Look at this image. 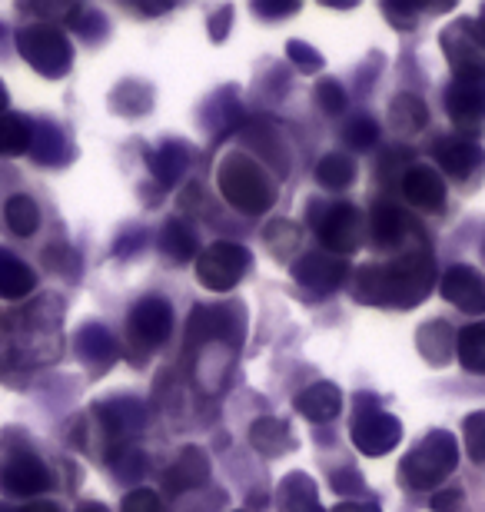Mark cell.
I'll return each instance as SVG.
<instances>
[{
  "instance_id": "4fadbf2b",
  "label": "cell",
  "mask_w": 485,
  "mask_h": 512,
  "mask_svg": "<svg viewBox=\"0 0 485 512\" xmlns=\"http://www.w3.org/2000/svg\"><path fill=\"white\" fill-rule=\"evenodd\" d=\"M349 273V266L343 256H333V253H306L303 260L293 266V276L299 286H306L309 293H333L343 286Z\"/></svg>"
},
{
  "instance_id": "f546056e",
  "label": "cell",
  "mask_w": 485,
  "mask_h": 512,
  "mask_svg": "<svg viewBox=\"0 0 485 512\" xmlns=\"http://www.w3.org/2000/svg\"><path fill=\"white\" fill-rule=\"evenodd\" d=\"M389 120H392V127H396L399 133H419L422 127L429 124V110H426V104H422L419 97L399 94L396 100H392V107H389Z\"/></svg>"
},
{
  "instance_id": "7bdbcfd3",
  "label": "cell",
  "mask_w": 485,
  "mask_h": 512,
  "mask_svg": "<svg viewBox=\"0 0 485 512\" xmlns=\"http://www.w3.org/2000/svg\"><path fill=\"white\" fill-rule=\"evenodd\" d=\"M462 506H466L462 489H442V493L432 496V509L436 512H462Z\"/></svg>"
},
{
  "instance_id": "52a82bcc",
  "label": "cell",
  "mask_w": 485,
  "mask_h": 512,
  "mask_svg": "<svg viewBox=\"0 0 485 512\" xmlns=\"http://www.w3.org/2000/svg\"><path fill=\"white\" fill-rule=\"evenodd\" d=\"M316 237L323 243L326 253L333 256H349L363 247L366 240V220L353 203H336L319 213V220H313Z\"/></svg>"
},
{
  "instance_id": "c3c4849f",
  "label": "cell",
  "mask_w": 485,
  "mask_h": 512,
  "mask_svg": "<svg viewBox=\"0 0 485 512\" xmlns=\"http://www.w3.org/2000/svg\"><path fill=\"white\" fill-rule=\"evenodd\" d=\"M20 512H60L54 503H30V506H24Z\"/></svg>"
},
{
  "instance_id": "4dcf8cb0",
  "label": "cell",
  "mask_w": 485,
  "mask_h": 512,
  "mask_svg": "<svg viewBox=\"0 0 485 512\" xmlns=\"http://www.w3.org/2000/svg\"><path fill=\"white\" fill-rule=\"evenodd\" d=\"M316 180L326 190H346L356 180V160H349L346 153H326L316 167Z\"/></svg>"
},
{
  "instance_id": "ac0fdd59",
  "label": "cell",
  "mask_w": 485,
  "mask_h": 512,
  "mask_svg": "<svg viewBox=\"0 0 485 512\" xmlns=\"http://www.w3.org/2000/svg\"><path fill=\"white\" fill-rule=\"evenodd\" d=\"M77 356L90 366V370L103 373L117 363L120 350H117V340H113L100 323H87L77 330Z\"/></svg>"
},
{
  "instance_id": "ffe728a7",
  "label": "cell",
  "mask_w": 485,
  "mask_h": 512,
  "mask_svg": "<svg viewBox=\"0 0 485 512\" xmlns=\"http://www.w3.org/2000/svg\"><path fill=\"white\" fill-rule=\"evenodd\" d=\"M206 479H210V456H206L203 449L187 446L177 456V463L170 466L167 486H170V493H190V489H200Z\"/></svg>"
},
{
  "instance_id": "8fae6325",
  "label": "cell",
  "mask_w": 485,
  "mask_h": 512,
  "mask_svg": "<svg viewBox=\"0 0 485 512\" xmlns=\"http://www.w3.org/2000/svg\"><path fill=\"white\" fill-rule=\"evenodd\" d=\"M190 346H236L240 343V330H236V310L230 306H196L187 323Z\"/></svg>"
},
{
  "instance_id": "8d00e7d4",
  "label": "cell",
  "mask_w": 485,
  "mask_h": 512,
  "mask_svg": "<svg viewBox=\"0 0 485 512\" xmlns=\"http://www.w3.org/2000/svg\"><path fill=\"white\" fill-rule=\"evenodd\" d=\"M343 137L353 150H369V147H376V140H379V124L369 117H356L346 124Z\"/></svg>"
},
{
  "instance_id": "f5cc1de1",
  "label": "cell",
  "mask_w": 485,
  "mask_h": 512,
  "mask_svg": "<svg viewBox=\"0 0 485 512\" xmlns=\"http://www.w3.org/2000/svg\"><path fill=\"white\" fill-rule=\"evenodd\" d=\"M0 512H14V509H7V506H0Z\"/></svg>"
},
{
  "instance_id": "7402d4cb",
  "label": "cell",
  "mask_w": 485,
  "mask_h": 512,
  "mask_svg": "<svg viewBox=\"0 0 485 512\" xmlns=\"http://www.w3.org/2000/svg\"><path fill=\"white\" fill-rule=\"evenodd\" d=\"M34 286V270L20 256L0 247V300H24V296L34 293Z\"/></svg>"
},
{
  "instance_id": "7c38bea8",
  "label": "cell",
  "mask_w": 485,
  "mask_h": 512,
  "mask_svg": "<svg viewBox=\"0 0 485 512\" xmlns=\"http://www.w3.org/2000/svg\"><path fill=\"white\" fill-rule=\"evenodd\" d=\"M47 486H50L47 466L34 453H27V449H17V453H10L0 463V489L7 496H37Z\"/></svg>"
},
{
  "instance_id": "ab89813d",
  "label": "cell",
  "mask_w": 485,
  "mask_h": 512,
  "mask_svg": "<svg viewBox=\"0 0 485 512\" xmlns=\"http://www.w3.org/2000/svg\"><path fill=\"white\" fill-rule=\"evenodd\" d=\"M110 466L117 469V476L123 479H137L143 469H147V463H143V456L137 453V449H117V453H110Z\"/></svg>"
},
{
  "instance_id": "f1b7e54d",
  "label": "cell",
  "mask_w": 485,
  "mask_h": 512,
  "mask_svg": "<svg viewBox=\"0 0 485 512\" xmlns=\"http://www.w3.org/2000/svg\"><path fill=\"white\" fill-rule=\"evenodd\" d=\"M456 356L462 370L485 373V323H472L456 336Z\"/></svg>"
},
{
  "instance_id": "60d3db41",
  "label": "cell",
  "mask_w": 485,
  "mask_h": 512,
  "mask_svg": "<svg viewBox=\"0 0 485 512\" xmlns=\"http://www.w3.org/2000/svg\"><path fill=\"white\" fill-rule=\"evenodd\" d=\"M123 512H163V499L153 489H133L123 496Z\"/></svg>"
},
{
  "instance_id": "5bb4252c",
  "label": "cell",
  "mask_w": 485,
  "mask_h": 512,
  "mask_svg": "<svg viewBox=\"0 0 485 512\" xmlns=\"http://www.w3.org/2000/svg\"><path fill=\"white\" fill-rule=\"evenodd\" d=\"M442 296L459 306L462 313H472V316H482L485 313V276L472 266L459 263V266H449L446 276H442Z\"/></svg>"
},
{
  "instance_id": "e0dca14e",
  "label": "cell",
  "mask_w": 485,
  "mask_h": 512,
  "mask_svg": "<svg viewBox=\"0 0 485 512\" xmlns=\"http://www.w3.org/2000/svg\"><path fill=\"white\" fill-rule=\"evenodd\" d=\"M399 187L419 210H442V203H446V183L432 167H409L402 173Z\"/></svg>"
},
{
  "instance_id": "4316f807",
  "label": "cell",
  "mask_w": 485,
  "mask_h": 512,
  "mask_svg": "<svg viewBox=\"0 0 485 512\" xmlns=\"http://www.w3.org/2000/svg\"><path fill=\"white\" fill-rule=\"evenodd\" d=\"M37 163H47V167H60V163L70 160V140L67 133L54 127V124H40L34 130V147H30Z\"/></svg>"
},
{
  "instance_id": "484cf974",
  "label": "cell",
  "mask_w": 485,
  "mask_h": 512,
  "mask_svg": "<svg viewBox=\"0 0 485 512\" xmlns=\"http://www.w3.org/2000/svg\"><path fill=\"white\" fill-rule=\"evenodd\" d=\"M37 124L24 114H4L0 117V157H20L34 147Z\"/></svg>"
},
{
  "instance_id": "2e32d148",
  "label": "cell",
  "mask_w": 485,
  "mask_h": 512,
  "mask_svg": "<svg viewBox=\"0 0 485 512\" xmlns=\"http://www.w3.org/2000/svg\"><path fill=\"white\" fill-rule=\"evenodd\" d=\"M432 157L439 160V167L456 180H469L472 173L482 167L485 150L479 143H472L469 137H442L432 147Z\"/></svg>"
},
{
  "instance_id": "f907efd6",
  "label": "cell",
  "mask_w": 485,
  "mask_h": 512,
  "mask_svg": "<svg viewBox=\"0 0 485 512\" xmlns=\"http://www.w3.org/2000/svg\"><path fill=\"white\" fill-rule=\"evenodd\" d=\"M77 512H110L107 506H100V503H87V506H80Z\"/></svg>"
},
{
  "instance_id": "f35d334b",
  "label": "cell",
  "mask_w": 485,
  "mask_h": 512,
  "mask_svg": "<svg viewBox=\"0 0 485 512\" xmlns=\"http://www.w3.org/2000/svg\"><path fill=\"white\" fill-rule=\"evenodd\" d=\"M316 100L326 114H343L346 110V90L336 84V80H319L316 84Z\"/></svg>"
},
{
  "instance_id": "74e56055",
  "label": "cell",
  "mask_w": 485,
  "mask_h": 512,
  "mask_svg": "<svg viewBox=\"0 0 485 512\" xmlns=\"http://www.w3.org/2000/svg\"><path fill=\"white\" fill-rule=\"evenodd\" d=\"M266 240H270V250L276 256H286L299 243V227L290 220H276L270 223V230H266Z\"/></svg>"
},
{
  "instance_id": "ee69618b",
  "label": "cell",
  "mask_w": 485,
  "mask_h": 512,
  "mask_svg": "<svg viewBox=\"0 0 485 512\" xmlns=\"http://www.w3.org/2000/svg\"><path fill=\"white\" fill-rule=\"evenodd\" d=\"M333 486H336V493H363V483H359L356 473H339Z\"/></svg>"
},
{
  "instance_id": "3957f363",
  "label": "cell",
  "mask_w": 485,
  "mask_h": 512,
  "mask_svg": "<svg viewBox=\"0 0 485 512\" xmlns=\"http://www.w3.org/2000/svg\"><path fill=\"white\" fill-rule=\"evenodd\" d=\"M459 463V443L446 429L429 433L412 453L402 459L399 473L409 489H436Z\"/></svg>"
},
{
  "instance_id": "9a60e30c",
  "label": "cell",
  "mask_w": 485,
  "mask_h": 512,
  "mask_svg": "<svg viewBox=\"0 0 485 512\" xmlns=\"http://www.w3.org/2000/svg\"><path fill=\"white\" fill-rule=\"evenodd\" d=\"M446 110L459 130H479L485 124V80H456L446 90Z\"/></svg>"
},
{
  "instance_id": "7dc6e473",
  "label": "cell",
  "mask_w": 485,
  "mask_h": 512,
  "mask_svg": "<svg viewBox=\"0 0 485 512\" xmlns=\"http://www.w3.org/2000/svg\"><path fill=\"white\" fill-rule=\"evenodd\" d=\"M333 512H383L376 503H343V506H336Z\"/></svg>"
},
{
  "instance_id": "44dd1931",
  "label": "cell",
  "mask_w": 485,
  "mask_h": 512,
  "mask_svg": "<svg viewBox=\"0 0 485 512\" xmlns=\"http://www.w3.org/2000/svg\"><path fill=\"white\" fill-rule=\"evenodd\" d=\"M369 233H373V240L379 247H399L402 237L409 233V217L396 207V203L379 200L373 213H369Z\"/></svg>"
},
{
  "instance_id": "6da1fadb",
  "label": "cell",
  "mask_w": 485,
  "mask_h": 512,
  "mask_svg": "<svg viewBox=\"0 0 485 512\" xmlns=\"http://www.w3.org/2000/svg\"><path fill=\"white\" fill-rule=\"evenodd\" d=\"M436 283V260L429 250H409L392 263H369L356 273V300L373 306H419Z\"/></svg>"
},
{
  "instance_id": "816d5d0a",
  "label": "cell",
  "mask_w": 485,
  "mask_h": 512,
  "mask_svg": "<svg viewBox=\"0 0 485 512\" xmlns=\"http://www.w3.org/2000/svg\"><path fill=\"white\" fill-rule=\"evenodd\" d=\"M479 27H482V34H485V7L479 10Z\"/></svg>"
},
{
  "instance_id": "277c9868",
  "label": "cell",
  "mask_w": 485,
  "mask_h": 512,
  "mask_svg": "<svg viewBox=\"0 0 485 512\" xmlns=\"http://www.w3.org/2000/svg\"><path fill=\"white\" fill-rule=\"evenodd\" d=\"M17 50L40 77H67L74 67V47L54 24H30L17 34Z\"/></svg>"
},
{
  "instance_id": "1f68e13d",
  "label": "cell",
  "mask_w": 485,
  "mask_h": 512,
  "mask_svg": "<svg viewBox=\"0 0 485 512\" xmlns=\"http://www.w3.org/2000/svg\"><path fill=\"white\" fill-rule=\"evenodd\" d=\"M4 220H7L10 233H17V237H30V233H37V227H40V210L30 197L17 193V197H10L4 203Z\"/></svg>"
},
{
  "instance_id": "30bf717a",
  "label": "cell",
  "mask_w": 485,
  "mask_h": 512,
  "mask_svg": "<svg viewBox=\"0 0 485 512\" xmlns=\"http://www.w3.org/2000/svg\"><path fill=\"white\" fill-rule=\"evenodd\" d=\"M402 423L383 409H363L353 423V443L366 456H386L399 446Z\"/></svg>"
},
{
  "instance_id": "836d02e7",
  "label": "cell",
  "mask_w": 485,
  "mask_h": 512,
  "mask_svg": "<svg viewBox=\"0 0 485 512\" xmlns=\"http://www.w3.org/2000/svg\"><path fill=\"white\" fill-rule=\"evenodd\" d=\"M110 104L120 110V114H147L150 104H153V90L147 84H137V80H127V84H120L117 90H113Z\"/></svg>"
},
{
  "instance_id": "d4e9b609",
  "label": "cell",
  "mask_w": 485,
  "mask_h": 512,
  "mask_svg": "<svg viewBox=\"0 0 485 512\" xmlns=\"http://www.w3.org/2000/svg\"><path fill=\"white\" fill-rule=\"evenodd\" d=\"M250 443H253L256 453H263V456H283L286 449L293 446V436H290V426H286L283 419L263 416L250 426Z\"/></svg>"
},
{
  "instance_id": "5b68a950",
  "label": "cell",
  "mask_w": 485,
  "mask_h": 512,
  "mask_svg": "<svg viewBox=\"0 0 485 512\" xmlns=\"http://www.w3.org/2000/svg\"><path fill=\"white\" fill-rule=\"evenodd\" d=\"M442 54L456 70V80H485V34L479 20L462 17L442 30Z\"/></svg>"
},
{
  "instance_id": "e575fe53",
  "label": "cell",
  "mask_w": 485,
  "mask_h": 512,
  "mask_svg": "<svg viewBox=\"0 0 485 512\" xmlns=\"http://www.w3.org/2000/svg\"><path fill=\"white\" fill-rule=\"evenodd\" d=\"M462 439H466V453L472 463L485 466V409L466 416V423H462Z\"/></svg>"
},
{
  "instance_id": "d590c367",
  "label": "cell",
  "mask_w": 485,
  "mask_h": 512,
  "mask_svg": "<svg viewBox=\"0 0 485 512\" xmlns=\"http://www.w3.org/2000/svg\"><path fill=\"white\" fill-rule=\"evenodd\" d=\"M67 20L74 24V30L84 40H100L103 37V27H107V20H103L97 10H90V7H74V10H67Z\"/></svg>"
},
{
  "instance_id": "83f0119b",
  "label": "cell",
  "mask_w": 485,
  "mask_h": 512,
  "mask_svg": "<svg viewBox=\"0 0 485 512\" xmlns=\"http://www.w3.org/2000/svg\"><path fill=\"white\" fill-rule=\"evenodd\" d=\"M160 250L167 253L173 263H187L196 256V250H200V240H196L190 223L170 220L167 227L160 230Z\"/></svg>"
},
{
  "instance_id": "8992f818",
  "label": "cell",
  "mask_w": 485,
  "mask_h": 512,
  "mask_svg": "<svg viewBox=\"0 0 485 512\" xmlns=\"http://www.w3.org/2000/svg\"><path fill=\"white\" fill-rule=\"evenodd\" d=\"M253 266V256L240 243H213L196 256V280L213 293H230Z\"/></svg>"
},
{
  "instance_id": "7a4b0ae2",
  "label": "cell",
  "mask_w": 485,
  "mask_h": 512,
  "mask_svg": "<svg viewBox=\"0 0 485 512\" xmlns=\"http://www.w3.org/2000/svg\"><path fill=\"white\" fill-rule=\"evenodd\" d=\"M216 183H220L223 200L230 203L233 210L250 213V217H260L276 203V187L273 180L266 177V170L246 153H230L220 163V173H216Z\"/></svg>"
},
{
  "instance_id": "603a6c76",
  "label": "cell",
  "mask_w": 485,
  "mask_h": 512,
  "mask_svg": "<svg viewBox=\"0 0 485 512\" xmlns=\"http://www.w3.org/2000/svg\"><path fill=\"white\" fill-rule=\"evenodd\" d=\"M280 509L283 512H323L319 506V493H316V483L309 479L306 473H290L280 483Z\"/></svg>"
},
{
  "instance_id": "d6986e66",
  "label": "cell",
  "mask_w": 485,
  "mask_h": 512,
  "mask_svg": "<svg viewBox=\"0 0 485 512\" xmlns=\"http://www.w3.org/2000/svg\"><path fill=\"white\" fill-rule=\"evenodd\" d=\"M343 409V393L336 383H313L296 396V413H303L309 423H329Z\"/></svg>"
},
{
  "instance_id": "d6a6232c",
  "label": "cell",
  "mask_w": 485,
  "mask_h": 512,
  "mask_svg": "<svg viewBox=\"0 0 485 512\" xmlns=\"http://www.w3.org/2000/svg\"><path fill=\"white\" fill-rule=\"evenodd\" d=\"M449 346H456V336L446 323H426L419 330V353L426 356L429 363L442 366L449 360Z\"/></svg>"
},
{
  "instance_id": "cb8c5ba5",
  "label": "cell",
  "mask_w": 485,
  "mask_h": 512,
  "mask_svg": "<svg viewBox=\"0 0 485 512\" xmlns=\"http://www.w3.org/2000/svg\"><path fill=\"white\" fill-rule=\"evenodd\" d=\"M190 167V150L183 143H163V147L150 157V170L160 187H177L183 173Z\"/></svg>"
},
{
  "instance_id": "ba28073f",
  "label": "cell",
  "mask_w": 485,
  "mask_h": 512,
  "mask_svg": "<svg viewBox=\"0 0 485 512\" xmlns=\"http://www.w3.org/2000/svg\"><path fill=\"white\" fill-rule=\"evenodd\" d=\"M90 413H94L100 433L107 436V443L113 446V453L123 449V443H127L133 433H140L143 423H147L143 406L137 403V399H127V396L103 399V403H97Z\"/></svg>"
},
{
  "instance_id": "681fc988",
  "label": "cell",
  "mask_w": 485,
  "mask_h": 512,
  "mask_svg": "<svg viewBox=\"0 0 485 512\" xmlns=\"http://www.w3.org/2000/svg\"><path fill=\"white\" fill-rule=\"evenodd\" d=\"M7 100H10V97H7V87H4V84H0V117H4V114H7Z\"/></svg>"
},
{
  "instance_id": "bcb514c9",
  "label": "cell",
  "mask_w": 485,
  "mask_h": 512,
  "mask_svg": "<svg viewBox=\"0 0 485 512\" xmlns=\"http://www.w3.org/2000/svg\"><path fill=\"white\" fill-rule=\"evenodd\" d=\"M260 17H286V14H293L296 4H280V7H273V4H256L253 7Z\"/></svg>"
},
{
  "instance_id": "f6af8a7d",
  "label": "cell",
  "mask_w": 485,
  "mask_h": 512,
  "mask_svg": "<svg viewBox=\"0 0 485 512\" xmlns=\"http://www.w3.org/2000/svg\"><path fill=\"white\" fill-rule=\"evenodd\" d=\"M230 14H233L230 7L216 10V17L210 20V27H213V40H223V37H226V24H230Z\"/></svg>"
},
{
  "instance_id": "9c48e42d",
  "label": "cell",
  "mask_w": 485,
  "mask_h": 512,
  "mask_svg": "<svg viewBox=\"0 0 485 512\" xmlns=\"http://www.w3.org/2000/svg\"><path fill=\"white\" fill-rule=\"evenodd\" d=\"M130 336L143 350H157L170 340L173 333V310L163 296H143V300L130 310Z\"/></svg>"
},
{
  "instance_id": "b9f144b4",
  "label": "cell",
  "mask_w": 485,
  "mask_h": 512,
  "mask_svg": "<svg viewBox=\"0 0 485 512\" xmlns=\"http://www.w3.org/2000/svg\"><path fill=\"white\" fill-rule=\"evenodd\" d=\"M286 54H290V60H293L299 70H303V74H313V70L323 67V57H319L309 44H303V40H290Z\"/></svg>"
}]
</instances>
